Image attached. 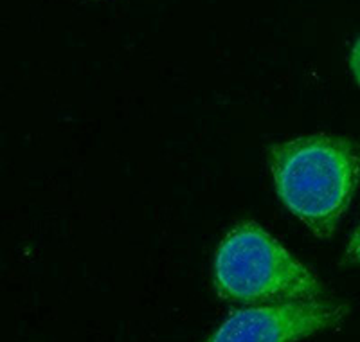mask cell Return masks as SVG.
<instances>
[{
    "instance_id": "obj_4",
    "label": "cell",
    "mask_w": 360,
    "mask_h": 342,
    "mask_svg": "<svg viewBox=\"0 0 360 342\" xmlns=\"http://www.w3.org/2000/svg\"><path fill=\"white\" fill-rule=\"evenodd\" d=\"M344 263L349 265H360V225L349 238L346 251H344Z\"/></svg>"
},
{
    "instance_id": "obj_5",
    "label": "cell",
    "mask_w": 360,
    "mask_h": 342,
    "mask_svg": "<svg viewBox=\"0 0 360 342\" xmlns=\"http://www.w3.org/2000/svg\"><path fill=\"white\" fill-rule=\"evenodd\" d=\"M349 67H352L353 76H355L356 83H359L360 87V37L359 40L355 42V45H353L352 56H349Z\"/></svg>"
},
{
    "instance_id": "obj_3",
    "label": "cell",
    "mask_w": 360,
    "mask_h": 342,
    "mask_svg": "<svg viewBox=\"0 0 360 342\" xmlns=\"http://www.w3.org/2000/svg\"><path fill=\"white\" fill-rule=\"evenodd\" d=\"M349 306L324 299L247 306L225 319L204 342H299L337 328Z\"/></svg>"
},
{
    "instance_id": "obj_1",
    "label": "cell",
    "mask_w": 360,
    "mask_h": 342,
    "mask_svg": "<svg viewBox=\"0 0 360 342\" xmlns=\"http://www.w3.org/2000/svg\"><path fill=\"white\" fill-rule=\"evenodd\" d=\"M276 193L314 236L335 234L360 184V148L340 135L311 134L269 150Z\"/></svg>"
},
{
    "instance_id": "obj_2",
    "label": "cell",
    "mask_w": 360,
    "mask_h": 342,
    "mask_svg": "<svg viewBox=\"0 0 360 342\" xmlns=\"http://www.w3.org/2000/svg\"><path fill=\"white\" fill-rule=\"evenodd\" d=\"M213 286L224 301L247 306L326 298L314 270L250 220L234 225L218 245Z\"/></svg>"
}]
</instances>
